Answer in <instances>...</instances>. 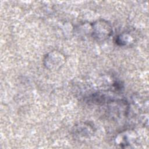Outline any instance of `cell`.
<instances>
[{
  "label": "cell",
  "mask_w": 149,
  "mask_h": 149,
  "mask_svg": "<svg viewBox=\"0 0 149 149\" xmlns=\"http://www.w3.org/2000/svg\"><path fill=\"white\" fill-rule=\"evenodd\" d=\"M115 42L119 45L125 46L132 43L133 42V38L129 34L123 33L116 37Z\"/></svg>",
  "instance_id": "cell-4"
},
{
  "label": "cell",
  "mask_w": 149,
  "mask_h": 149,
  "mask_svg": "<svg viewBox=\"0 0 149 149\" xmlns=\"http://www.w3.org/2000/svg\"><path fill=\"white\" fill-rule=\"evenodd\" d=\"M91 36L96 40L101 41L110 37L112 33L111 24L106 20L99 19L91 25Z\"/></svg>",
  "instance_id": "cell-1"
},
{
  "label": "cell",
  "mask_w": 149,
  "mask_h": 149,
  "mask_svg": "<svg viewBox=\"0 0 149 149\" xmlns=\"http://www.w3.org/2000/svg\"><path fill=\"white\" fill-rule=\"evenodd\" d=\"M93 130L94 127L91 125L84 122L76 126L73 132L76 136L80 137H87L93 133Z\"/></svg>",
  "instance_id": "cell-3"
},
{
  "label": "cell",
  "mask_w": 149,
  "mask_h": 149,
  "mask_svg": "<svg viewBox=\"0 0 149 149\" xmlns=\"http://www.w3.org/2000/svg\"><path fill=\"white\" fill-rule=\"evenodd\" d=\"M63 56L58 52H52L45 56L44 62L46 67L49 69H56L60 67L64 62Z\"/></svg>",
  "instance_id": "cell-2"
}]
</instances>
